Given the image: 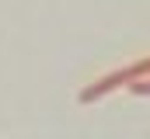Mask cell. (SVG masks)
Returning <instances> with one entry per match:
<instances>
[{
  "instance_id": "obj_1",
  "label": "cell",
  "mask_w": 150,
  "mask_h": 139,
  "mask_svg": "<svg viewBox=\"0 0 150 139\" xmlns=\"http://www.w3.org/2000/svg\"><path fill=\"white\" fill-rule=\"evenodd\" d=\"M122 84H126V87L133 84V70H129V66H122V70H112V73L98 77V80H94L91 87H84V91L77 94V101H80V104H91V101H98L101 94H108V91H115V87H122Z\"/></svg>"
},
{
  "instance_id": "obj_2",
  "label": "cell",
  "mask_w": 150,
  "mask_h": 139,
  "mask_svg": "<svg viewBox=\"0 0 150 139\" xmlns=\"http://www.w3.org/2000/svg\"><path fill=\"white\" fill-rule=\"evenodd\" d=\"M129 94L147 98V94H150V77H143V80H133V84H129Z\"/></svg>"
}]
</instances>
